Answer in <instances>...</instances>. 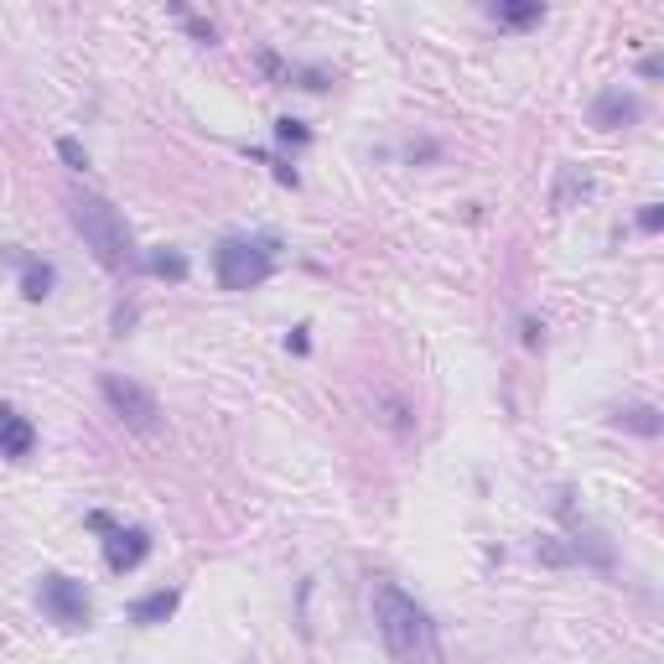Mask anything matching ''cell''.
I'll use <instances>...</instances> for the list:
<instances>
[{"mask_svg":"<svg viewBox=\"0 0 664 664\" xmlns=\"http://www.w3.org/2000/svg\"><path fill=\"white\" fill-rule=\"evenodd\" d=\"M375 623L379 639L400 664H442V633L431 613L394 581H375Z\"/></svg>","mask_w":664,"mask_h":664,"instance_id":"1","label":"cell"},{"mask_svg":"<svg viewBox=\"0 0 664 664\" xmlns=\"http://www.w3.org/2000/svg\"><path fill=\"white\" fill-rule=\"evenodd\" d=\"M68 219H73V229L84 234V244L94 250V260H99L104 271H136L140 265L130 223L119 219V208H109L104 198H94V192H78V198H68Z\"/></svg>","mask_w":664,"mask_h":664,"instance_id":"2","label":"cell"},{"mask_svg":"<svg viewBox=\"0 0 664 664\" xmlns=\"http://www.w3.org/2000/svg\"><path fill=\"white\" fill-rule=\"evenodd\" d=\"M275 255H281V239L229 234V239H219V250H213V275H219L223 291H255L275 275Z\"/></svg>","mask_w":664,"mask_h":664,"instance_id":"3","label":"cell"},{"mask_svg":"<svg viewBox=\"0 0 664 664\" xmlns=\"http://www.w3.org/2000/svg\"><path fill=\"white\" fill-rule=\"evenodd\" d=\"M36 608L57 623V629H88L94 623V602H88L84 581L63 577V571H48L36 581Z\"/></svg>","mask_w":664,"mask_h":664,"instance_id":"4","label":"cell"},{"mask_svg":"<svg viewBox=\"0 0 664 664\" xmlns=\"http://www.w3.org/2000/svg\"><path fill=\"white\" fill-rule=\"evenodd\" d=\"M99 390L109 400V410L130 431H140V436L161 431V405H156V394L146 384H136V379H125V375H99Z\"/></svg>","mask_w":664,"mask_h":664,"instance_id":"5","label":"cell"},{"mask_svg":"<svg viewBox=\"0 0 664 664\" xmlns=\"http://www.w3.org/2000/svg\"><path fill=\"white\" fill-rule=\"evenodd\" d=\"M88 525L104 529V566L119 571V577L136 571V566L151 556V535H146L140 525H115L109 514H88Z\"/></svg>","mask_w":664,"mask_h":664,"instance_id":"6","label":"cell"},{"mask_svg":"<svg viewBox=\"0 0 664 664\" xmlns=\"http://www.w3.org/2000/svg\"><path fill=\"white\" fill-rule=\"evenodd\" d=\"M36 446V426L21 415L17 405H0V457L11 462H27Z\"/></svg>","mask_w":664,"mask_h":664,"instance_id":"7","label":"cell"},{"mask_svg":"<svg viewBox=\"0 0 664 664\" xmlns=\"http://www.w3.org/2000/svg\"><path fill=\"white\" fill-rule=\"evenodd\" d=\"M629 119H639V99L633 94H623V88H602L592 104V125L597 130H613V125H629Z\"/></svg>","mask_w":664,"mask_h":664,"instance_id":"8","label":"cell"},{"mask_svg":"<svg viewBox=\"0 0 664 664\" xmlns=\"http://www.w3.org/2000/svg\"><path fill=\"white\" fill-rule=\"evenodd\" d=\"M177 608H182V592H177V587H161V592L130 602V623H140V629H156V623H167Z\"/></svg>","mask_w":664,"mask_h":664,"instance_id":"9","label":"cell"},{"mask_svg":"<svg viewBox=\"0 0 664 664\" xmlns=\"http://www.w3.org/2000/svg\"><path fill=\"white\" fill-rule=\"evenodd\" d=\"M488 11H494L498 27H535V21H546V6H540V0H498Z\"/></svg>","mask_w":664,"mask_h":664,"instance_id":"10","label":"cell"},{"mask_svg":"<svg viewBox=\"0 0 664 664\" xmlns=\"http://www.w3.org/2000/svg\"><path fill=\"white\" fill-rule=\"evenodd\" d=\"M52 281H57V275H52L48 260H21V296H27V302H42L52 291Z\"/></svg>","mask_w":664,"mask_h":664,"instance_id":"11","label":"cell"},{"mask_svg":"<svg viewBox=\"0 0 664 664\" xmlns=\"http://www.w3.org/2000/svg\"><path fill=\"white\" fill-rule=\"evenodd\" d=\"M140 265H146L151 275H167V281H188V271H192L188 255H182V250H167V244H161V250H151Z\"/></svg>","mask_w":664,"mask_h":664,"instance_id":"12","label":"cell"},{"mask_svg":"<svg viewBox=\"0 0 664 664\" xmlns=\"http://www.w3.org/2000/svg\"><path fill=\"white\" fill-rule=\"evenodd\" d=\"M618 426L639 431V436H660L664 421H660V410H654V405H629V410H618Z\"/></svg>","mask_w":664,"mask_h":664,"instance_id":"13","label":"cell"},{"mask_svg":"<svg viewBox=\"0 0 664 664\" xmlns=\"http://www.w3.org/2000/svg\"><path fill=\"white\" fill-rule=\"evenodd\" d=\"M275 136H281V146H307L312 130L302 119H275Z\"/></svg>","mask_w":664,"mask_h":664,"instance_id":"14","label":"cell"},{"mask_svg":"<svg viewBox=\"0 0 664 664\" xmlns=\"http://www.w3.org/2000/svg\"><path fill=\"white\" fill-rule=\"evenodd\" d=\"M57 156H63V161H68L73 171H88V151H84V146H78V140H73V136H63V140H57Z\"/></svg>","mask_w":664,"mask_h":664,"instance_id":"15","label":"cell"},{"mask_svg":"<svg viewBox=\"0 0 664 664\" xmlns=\"http://www.w3.org/2000/svg\"><path fill=\"white\" fill-rule=\"evenodd\" d=\"M535 550H540V561H550V566L577 561V556H571V550H561V546H556V540H546V546H535Z\"/></svg>","mask_w":664,"mask_h":664,"instance_id":"16","label":"cell"},{"mask_svg":"<svg viewBox=\"0 0 664 664\" xmlns=\"http://www.w3.org/2000/svg\"><path fill=\"white\" fill-rule=\"evenodd\" d=\"M660 223H664V208L660 203H644V213H639V229H644V234H654Z\"/></svg>","mask_w":664,"mask_h":664,"instance_id":"17","label":"cell"},{"mask_svg":"<svg viewBox=\"0 0 664 664\" xmlns=\"http://www.w3.org/2000/svg\"><path fill=\"white\" fill-rule=\"evenodd\" d=\"M177 17L188 21V32L198 36V42H213V27H208V21H198V17H188V11H182V6H177Z\"/></svg>","mask_w":664,"mask_h":664,"instance_id":"18","label":"cell"},{"mask_svg":"<svg viewBox=\"0 0 664 664\" xmlns=\"http://www.w3.org/2000/svg\"><path fill=\"white\" fill-rule=\"evenodd\" d=\"M130 323H136V307H115V333H125Z\"/></svg>","mask_w":664,"mask_h":664,"instance_id":"19","label":"cell"},{"mask_svg":"<svg viewBox=\"0 0 664 664\" xmlns=\"http://www.w3.org/2000/svg\"><path fill=\"white\" fill-rule=\"evenodd\" d=\"M540 338H546V327H540V323H525V342H529V348H535Z\"/></svg>","mask_w":664,"mask_h":664,"instance_id":"20","label":"cell"}]
</instances>
